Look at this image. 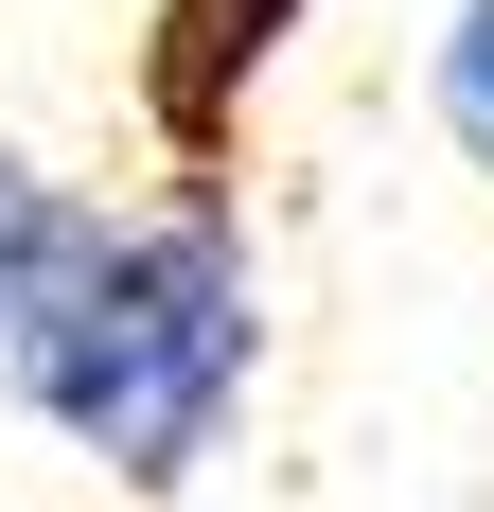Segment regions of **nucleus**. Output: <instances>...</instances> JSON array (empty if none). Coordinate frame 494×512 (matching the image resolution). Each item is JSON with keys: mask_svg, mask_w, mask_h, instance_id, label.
<instances>
[{"mask_svg": "<svg viewBox=\"0 0 494 512\" xmlns=\"http://www.w3.org/2000/svg\"><path fill=\"white\" fill-rule=\"evenodd\" d=\"M0 371H18V407H36L89 477L195 495L212 442H230V407H247V371H265V265H247L230 195L177 177L159 212H106Z\"/></svg>", "mask_w": 494, "mask_h": 512, "instance_id": "f257e3e1", "label": "nucleus"}, {"mask_svg": "<svg viewBox=\"0 0 494 512\" xmlns=\"http://www.w3.org/2000/svg\"><path fill=\"white\" fill-rule=\"evenodd\" d=\"M300 18H318V0H159V18H142V124H159V159H177V177H230L247 89L283 71Z\"/></svg>", "mask_w": 494, "mask_h": 512, "instance_id": "f03ea898", "label": "nucleus"}, {"mask_svg": "<svg viewBox=\"0 0 494 512\" xmlns=\"http://www.w3.org/2000/svg\"><path fill=\"white\" fill-rule=\"evenodd\" d=\"M89 230H106V212L71 195V177H53L36 142H0V354L36 336V301L71 283V248H89Z\"/></svg>", "mask_w": 494, "mask_h": 512, "instance_id": "7ed1b4c3", "label": "nucleus"}, {"mask_svg": "<svg viewBox=\"0 0 494 512\" xmlns=\"http://www.w3.org/2000/svg\"><path fill=\"white\" fill-rule=\"evenodd\" d=\"M424 106H442V142L494 177V0H459V18H442V53H424Z\"/></svg>", "mask_w": 494, "mask_h": 512, "instance_id": "20e7f679", "label": "nucleus"}]
</instances>
